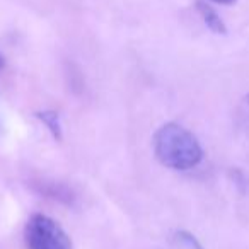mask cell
Listing matches in <instances>:
<instances>
[{
	"instance_id": "1",
	"label": "cell",
	"mask_w": 249,
	"mask_h": 249,
	"mask_svg": "<svg viewBox=\"0 0 249 249\" xmlns=\"http://www.w3.org/2000/svg\"><path fill=\"white\" fill-rule=\"evenodd\" d=\"M152 145L159 162L174 171L193 169L203 159V149L198 139L178 123L162 124L154 133Z\"/></svg>"
},
{
	"instance_id": "2",
	"label": "cell",
	"mask_w": 249,
	"mask_h": 249,
	"mask_svg": "<svg viewBox=\"0 0 249 249\" xmlns=\"http://www.w3.org/2000/svg\"><path fill=\"white\" fill-rule=\"evenodd\" d=\"M24 241L28 249H72V241L65 229L43 213L29 217L24 227Z\"/></svg>"
},
{
	"instance_id": "3",
	"label": "cell",
	"mask_w": 249,
	"mask_h": 249,
	"mask_svg": "<svg viewBox=\"0 0 249 249\" xmlns=\"http://www.w3.org/2000/svg\"><path fill=\"white\" fill-rule=\"evenodd\" d=\"M33 190L38 195L45 198H52L55 201L65 205H73L75 203V193L70 190L69 186H65L63 183H55V181H38V183L31 184Z\"/></svg>"
},
{
	"instance_id": "4",
	"label": "cell",
	"mask_w": 249,
	"mask_h": 249,
	"mask_svg": "<svg viewBox=\"0 0 249 249\" xmlns=\"http://www.w3.org/2000/svg\"><path fill=\"white\" fill-rule=\"evenodd\" d=\"M196 11L200 12L201 19L207 24V28L210 31H213L215 35H225L227 28H225V22L222 21V18L207 4V2H196Z\"/></svg>"
},
{
	"instance_id": "5",
	"label": "cell",
	"mask_w": 249,
	"mask_h": 249,
	"mask_svg": "<svg viewBox=\"0 0 249 249\" xmlns=\"http://www.w3.org/2000/svg\"><path fill=\"white\" fill-rule=\"evenodd\" d=\"M36 118H38L39 121H41L43 124H45L46 128H48V132L53 135V139L55 140H62L63 137V132H62V121H60V114L56 113V111L53 109H43V111H38V113L35 114Z\"/></svg>"
},
{
	"instance_id": "6",
	"label": "cell",
	"mask_w": 249,
	"mask_h": 249,
	"mask_svg": "<svg viewBox=\"0 0 249 249\" xmlns=\"http://www.w3.org/2000/svg\"><path fill=\"white\" fill-rule=\"evenodd\" d=\"M174 241L184 249H203L201 242L188 231H178L176 234H174Z\"/></svg>"
},
{
	"instance_id": "7",
	"label": "cell",
	"mask_w": 249,
	"mask_h": 249,
	"mask_svg": "<svg viewBox=\"0 0 249 249\" xmlns=\"http://www.w3.org/2000/svg\"><path fill=\"white\" fill-rule=\"evenodd\" d=\"M212 2H217V4H222V5H231V4H234L235 0H212Z\"/></svg>"
},
{
	"instance_id": "8",
	"label": "cell",
	"mask_w": 249,
	"mask_h": 249,
	"mask_svg": "<svg viewBox=\"0 0 249 249\" xmlns=\"http://www.w3.org/2000/svg\"><path fill=\"white\" fill-rule=\"evenodd\" d=\"M4 67V58H2V55H0V69Z\"/></svg>"
},
{
	"instance_id": "9",
	"label": "cell",
	"mask_w": 249,
	"mask_h": 249,
	"mask_svg": "<svg viewBox=\"0 0 249 249\" xmlns=\"http://www.w3.org/2000/svg\"><path fill=\"white\" fill-rule=\"evenodd\" d=\"M246 103L249 104V94H248V96H246Z\"/></svg>"
}]
</instances>
